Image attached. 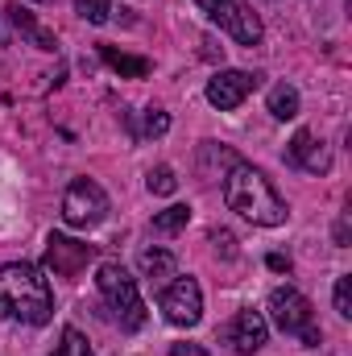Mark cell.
Wrapping results in <instances>:
<instances>
[{"mask_svg": "<svg viewBox=\"0 0 352 356\" xmlns=\"http://www.w3.org/2000/svg\"><path fill=\"white\" fill-rule=\"evenodd\" d=\"M141 133H145V137H166V133H170V116H166L162 108H150V112H145V129H141Z\"/></svg>", "mask_w": 352, "mask_h": 356, "instance_id": "cell-20", "label": "cell"}, {"mask_svg": "<svg viewBox=\"0 0 352 356\" xmlns=\"http://www.w3.org/2000/svg\"><path fill=\"white\" fill-rule=\"evenodd\" d=\"M257 83H262V79L249 75V71H220L216 79H207V104L220 108V112H232V108H241V104L253 95Z\"/></svg>", "mask_w": 352, "mask_h": 356, "instance_id": "cell-9", "label": "cell"}, {"mask_svg": "<svg viewBox=\"0 0 352 356\" xmlns=\"http://www.w3.org/2000/svg\"><path fill=\"white\" fill-rule=\"evenodd\" d=\"M99 58L112 67V71H120V75H129V79H145L150 75V63L145 58H133V54H120V50H112V46H104L99 50Z\"/></svg>", "mask_w": 352, "mask_h": 356, "instance_id": "cell-13", "label": "cell"}, {"mask_svg": "<svg viewBox=\"0 0 352 356\" xmlns=\"http://www.w3.org/2000/svg\"><path fill=\"white\" fill-rule=\"evenodd\" d=\"M170 356H207V353H203L199 344H175V348H170Z\"/></svg>", "mask_w": 352, "mask_h": 356, "instance_id": "cell-22", "label": "cell"}, {"mask_svg": "<svg viewBox=\"0 0 352 356\" xmlns=\"http://www.w3.org/2000/svg\"><path fill=\"white\" fill-rule=\"evenodd\" d=\"M162 311H166V319L175 327H195L203 319V290H199V282L195 277L170 282L166 294H162Z\"/></svg>", "mask_w": 352, "mask_h": 356, "instance_id": "cell-7", "label": "cell"}, {"mask_svg": "<svg viewBox=\"0 0 352 356\" xmlns=\"http://www.w3.org/2000/svg\"><path fill=\"white\" fill-rule=\"evenodd\" d=\"M95 286H99L104 302L112 307V315H116V323H120L125 332H137V327L145 323V302H141V294H137V277H129L125 266L104 261L99 273H95Z\"/></svg>", "mask_w": 352, "mask_h": 356, "instance_id": "cell-3", "label": "cell"}, {"mask_svg": "<svg viewBox=\"0 0 352 356\" xmlns=\"http://www.w3.org/2000/svg\"><path fill=\"white\" fill-rule=\"evenodd\" d=\"M95 257H99V249H95V245H83V241L58 236V232L46 241V269L58 273V277H75V273H83Z\"/></svg>", "mask_w": 352, "mask_h": 356, "instance_id": "cell-8", "label": "cell"}, {"mask_svg": "<svg viewBox=\"0 0 352 356\" xmlns=\"http://www.w3.org/2000/svg\"><path fill=\"white\" fill-rule=\"evenodd\" d=\"M186 220H191V207H186V203H175V207H166V211L154 216V232H158V236H170L178 228H186Z\"/></svg>", "mask_w": 352, "mask_h": 356, "instance_id": "cell-16", "label": "cell"}, {"mask_svg": "<svg viewBox=\"0 0 352 356\" xmlns=\"http://www.w3.org/2000/svg\"><path fill=\"white\" fill-rule=\"evenodd\" d=\"M265 336H269V327H265V315L262 311H241L237 319H232V327H228V340H232V348L241 356H253V353H262V344H265Z\"/></svg>", "mask_w": 352, "mask_h": 356, "instance_id": "cell-11", "label": "cell"}, {"mask_svg": "<svg viewBox=\"0 0 352 356\" xmlns=\"http://www.w3.org/2000/svg\"><path fill=\"white\" fill-rule=\"evenodd\" d=\"M8 21H13V25H17V29H21V33H25L38 50H58V38H54L50 29H42V25H38V21H33L21 4H13V8H8Z\"/></svg>", "mask_w": 352, "mask_h": 356, "instance_id": "cell-12", "label": "cell"}, {"mask_svg": "<svg viewBox=\"0 0 352 356\" xmlns=\"http://www.w3.org/2000/svg\"><path fill=\"white\" fill-rule=\"evenodd\" d=\"M286 158L298 166V170H307V175H328L332 170V149L315 137V133H294V141H290V149H286Z\"/></svg>", "mask_w": 352, "mask_h": 356, "instance_id": "cell-10", "label": "cell"}, {"mask_svg": "<svg viewBox=\"0 0 352 356\" xmlns=\"http://www.w3.org/2000/svg\"><path fill=\"white\" fill-rule=\"evenodd\" d=\"M336 311H340L344 319H352V273L336 277Z\"/></svg>", "mask_w": 352, "mask_h": 356, "instance_id": "cell-21", "label": "cell"}, {"mask_svg": "<svg viewBox=\"0 0 352 356\" xmlns=\"http://www.w3.org/2000/svg\"><path fill=\"white\" fill-rule=\"evenodd\" d=\"M58 356H95L88 348V336L79 327H63V344H58Z\"/></svg>", "mask_w": 352, "mask_h": 356, "instance_id": "cell-17", "label": "cell"}, {"mask_svg": "<svg viewBox=\"0 0 352 356\" xmlns=\"http://www.w3.org/2000/svg\"><path fill=\"white\" fill-rule=\"evenodd\" d=\"M75 13L91 25H104L112 17V0H75Z\"/></svg>", "mask_w": 352, "mask_h": 356, "instance_id": "cell-18", "label": "cell"}, {"mask_svg": "<svg viewBox=\"0 0 352 356\" xmlns=\"http://www.w3.org/2000/svg\"><path fill=\"white\" fill-rule=\"evenodd\" d=\"M269 112H273L278 120H294V116H298V91L290 88V83L269 88Z\"/></svg>", "mask_w": 352, "mask_h": 356, "instance_id": "cell-15", "label": "cell"}, {"mask_svg": "<svg viewBox=\"0 0 352 356\" xmlns=\"http://www.w3.org/2000/svg\"><path fill=\"white\" fill-rule=\"evenodd\" d=\"M224 203L241 216V220H249V224H257V228H278V224H286V199L273 191V182L257 170V166H249V162H232L228 166V175H224Z\"/></svg>", "mask_w": 352, "mask_h": 356, "instance_id": "cell-2", "label": "cell"}, {"mask_svg": "<svg viewBox=\"0 0 352 356\" xmlns=\"http://www.w3.org/2000/svg\"><path fill=\"white\" fill-rule=\"evenodd\" d=\"M220 29H228L241 46H257L262 42V17L249 8V0H195Z\"/></svg>", "mask_w": 352, "mask_h": 356, "instance_id": "cell-4", "label": "cell"}, {"mask_svg": "<svg viewBox=\"0 0 352 356\" xmlns=\"http://www.w3.org/2000/svg\"><path fill=\"white\" fill-rule=\"evenodd\" d=\"M269 269H278V273H282V269H290V257H282V253H269Z\"/></svg>", "mask_w": 352, "mask_h": 356, "instance_id": "cell-23", "label": "cell"}, {"mask_svg": "<svg viewBox=\"0 0 352 356\" xmlns=\"http://www.w3.org/2000/svg\"><path fill=\"white\" fill-rule=\"evenodd\" d=\"M137 266L145 277H175V253H166V249H145L141 257H137Z\"/></svg>", "mask_w": 352, "mask_h": 356, "instance_id": "cell-14", "label": "cell"}, {"mask_svg": "<svg viewBox=\"0 0 352 356\" xmlns=\"http://www.w3.org/2000/svg\"><path fill=\"white\" fill-rule=\"evenodd\" d=\"M104 216H108V195H104V186L91 182V178H75V182L67 186V195H63V220H67L71 228H95Z\"/></svg>", "mask_w": 352, "mask_h": 356, "instance_id": "cell-5", "label": "cell"}, {"mask_svg": "<svg viewBox=\"0 0 352 356\" xmlns=\"http://www.w3.org/2000/svg\"><path fill=\"white\" fill-rule=\"evenodd\" d=\"M0 315L13 323H29V327H42L54 319V294L38 266L29 261L0 266Z\"/></svg>", "mask_w": 352, "mask_h": 356, "instance_id": "cell-1", "label": "cell"}, {"mask_svg": "<svg viewBox=\"0 0 352 356\" xmlns=\"http://www.w3.org/2000/svg\"><path fill=\"white\" fill-rule=\"evenodd\" d=\"M265 311H269V319H273L286 336H303V332L311 327V298L298 294L294 286H278V290L269 294Z\"/></svg>", "mask_w": 352, "mask_h": 356, "instance_id": "cell-6", "label": "cell"}, {"mask_svg": "<svg viewBox=\"0 0 352 356\" xmlns=\"http://www.w3.org/2000/svg\"><path fill=\"white\" fill-rule=\"evenodd\" d=\"M145 182H150V191H154V195H175V191H178V178H175L170 166H154Z\"/></svg>", "mask_w": 352, "mask_h": 356, "instance_id": "cell-19", "label": "cell"}]
</instances>
